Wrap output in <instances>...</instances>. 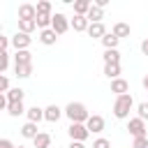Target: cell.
I'll list each match as a JSON object with an SVG mask.
<instances>
[{
	"instance_id": "obj_1",
	"label": "cell",
	"mask_w": 148,
	"mask_h": 148,
	"mask_svg": "<svg viewBox=\"0 0 148 148\" xmlns=\"http://www.w3.org/2000/svg\"><path fill=\"white\" fill-rule=\"evenodd\" d=\"M72 123H81V125H86V120H88V109H86V104H81V102H69L67 106H65V111H62Z\"/></svg>"
},
{
	"instance_id": "obj_2",
	"label": "cell",
	"mask_w": 148,
	"mask_h": 148,
	"mask_svg": "<svg viewBox=\"0 0 148 148\" xmlns=\"http://www.w3.org/2000/svg\"><path fill=\"white\" fill-rule=\"evenodd\" d=\"M132 106H134V99H132V95H130V92H127V95H118V97H116V102H113V116H116V118H120V120H125V118L130 116Z\"/></svg>"
},
{
	"instance_id": "obj_3",
	"label": "cell",
	"mask_w": 148,
	"mask_h": 148,
	"mask_svg": "<svg viewBox=\"0 0 148 148\" xmlns=\"http://www.w3.org/2000/svg\"><path fill=\"white\" fill-rule=\"evenodd\" d=\"M51 30H53L56 35H65V32L69 30V18H67L65 14H60V12L51 14Z\"/></svg>"
},
{
	"instance_id": "obj_4",
	"label": "cell",
	"mask_w": 148,
	"mask_h": 148,
	"mask_svg": "<svg viewBox=\"0 0 148 148\" xmlns=\"http://www.w3.org/2000/svg\"><path fill=\"white\" fill-rule=\"evenodd\" d=\"M67 132H69L72 141H79V143H83V141L90 136V132H88L86 125H81V123H72V125L67 127Z\"/></svg>"
},
{
	"instance_id": "obj_5",
	"label": "cell",
	"mask_w": 148,
	"mask_h": 148,
	"mask_svg": "<svg viewBox=\"0 0 148 148\" xmlns=\"http://www.w3.org/2000/svg\"><path fill=\"white\" fill-rule=\"evenodd\" d=\"M9 44H12L16 51H28V46L32 44V37H30V35H23V32H16V35L9 39Z\"/></svg>"
},
{
	"instance_id": "obj_6",
	"label": "cell",
	"mask_w": 148,
	"mask_h": 148,
	"mask_svg": "<svg viewBox=\"0 0 148 148\" xmlns=\"http://www.w3.org/2000/svg\"><path fill=\"white\" fill-rule=\"evenodd\" d=\"M86 130H88V132H92V134H99V132L104 130V118H102V116H97V113L88 116V120H86Z\"/></svg>"
},
{
	"instance_id": "obj_7",
	"label": "cell",
	"mask_w": 148,
	"mask_h": 148,
	"mask_svg": "<svg viewBox=\"0 0 148 148\" xmlns=\"http://www.w3.org/2000/svg\"><path fill=\"white\" fill-rule=\"evenodd\" d=\"M127 130H130V134H132L134 139H136V136H146V123H143L141 118H130Z\"/></svg>"
},
{
	"instance_id": "obj_8",
	"label": "cell",
	"mask_w": 148,
	"mask_h": 148,
	"mask_svg": "<svg viewBox=\"0 0 148 148\" xmlns=\"http://www.w3.org/2000/svg\"><path fill=\"white\" fill-rule=\"evenodd\" d=\"M35 16H37V12H35V5H30V2H23V5L18 7V21H35Z\"/></svg>"
},
{
	"instance_id": "obj_9",
	"label": "cell",
	"mask_w": 148,
	"mask_h": 148,
	"mask_svg": "<svg viewBox=\"0 0 148 148\" xmlns=\"http://www.w3.org/2000/svg\"><path fill=\"white\" fill-rule=\"evenodd\" d=\"M60 116H62V109H60L58 104H49V106L44 109V120H49V123H58Z\"/></svg>"
},
{
	"instance_id": "obj_10",
	"label": "cell",
	"mask_w": 148,
	"mask_h": 148,
	"mask_svg": "<svg viewBox=\"0 0 148 148\" xmlns=\"http://www.w3.org/2000/svg\"><path fill=\"white\" fill-rule=\"evenodd\" d=\"M111 92H116V95H127V92H130V83L118 76V79L111 81Z\"/></svg>"
},
{
	"instance_id": "obj_11",
	"label": "cell",
	"mask_w": 148,
	"mask_h": 148,
	"mask_svg": "<svg viewBox=\"0 0 148 148\" xmlns=\"http://www.w3.org/2000/svg\"><path fill=\"white\" fill-rule=\"evenodd\" d=\"M25 116H28V123H39V120H44V109H39L37 104L35 106H30V109H25Z\"/></svg>"
},
{
	"instance_id": "obj_12",
	"label": "cell",
	"mask_w": 148,
	"mask_h": 148,
	"mask_svg": "<svg viewBox=\"0 0 148 148\" xmlns=\"http://www.w3.org/2000/svg\"><path fill=\"white\" fill-rule=\"evenodd\" d=\"M86 18H88V23H102V18H104V9H99V7L90 5V9H88Z\"/></svg>"
},
{
	"instance_id": "obj_13",
	"label": "cell",
	"mask_w": 148,
	"mask_h": 148,
	"mask_svg": "<svg viewBox=\"0 0 148 148\" xmlns=\"http://www.w3.org/2000/svg\"><path fill=\"white\" fill-rule=\"evenodd\" d=\"M69 25H72L76 32H83V30H88V25H90V23H88V18H86V16H76V14H74V18H69Z\"/></svg>"
},
{
	"instance_id": "obj_14",
	"label": "cell",
	"mask_w": 148,
	"mask_h": 148,
	"mask_svg": "<svg viewBox=\"0 0 148 148\" xmlns=\"http://www.w3.org/2000/svg\"><path fill=\"white\" fill-rule=\"evenodd\" d=\"M111 35H113V37H118V39H123V37H130V25H127V23H123V21H118V23H113V30H111Z\"/></svg>"
},
{
	"instance_id": "obj_15",
	"label": "cell",
	"mask_w": 148,
	"mask_h": 148,
	"mask_svg": "<svg viewBox=\"0 0 148 148\" xmlns=\"http://www.w3.org/2000/svg\"><path fill=\"white\" fill-rule=\"evenodd\" d=\"M86 32H88L90 37H97V39H102V37L106 35V28H104V23H90Z\"/></svg>"
},
{
	"instance_id": "obj_16",
	"label": "cell",
	"mask_w": 148,
	"mask_h": 148,
	"mask_svg": "<svg viewBox=\"0 0 148 148\" xmlns=\"http://www.w3.org/2000/svg\"><path fill=\"white\" fill-rule=\"evenodd\" d=\"M104 65H120V53H118V49H109V51H104Z\"/></svg>"
},
{
	"instance_id": "obj_17",
	"label": "cell",
	"mask_w": 148,
	"mask_h": 148,
	"mask_svg": "<svg viewBox=\"0 0 148 148\" xmlns=\"http://www.w3.org/2000/svg\"><path fill=\"white\" fill-rule=\"evenodd\" d=\"M23 95H25V90H21V88H9L7 90V104H14V102H23Z\"/></svg>"
},
{
	"instance_id": "obj_18",
	"label": "cell",
	"mask_w": 148,
	"mask_h": 148,
	"mask_svg": "<svg viewBox=\"0 0 148 148\" xmlns=\"http://www.w3.org/2000/svg\"><path fill=\"white\" fill-rule=\"evenodd\" d=\"M90 0H74V14L76 16H86L88 14V9H90Z\"/></svg>"
},
{
	"instance_id": "obj_19",
	"label": "cell",
	"mask_w": 148,
	"mask_h": 148,
	"mask_svg": "<svg viewBox=\"0 0 148 148\" xmlns=\"http://www.w3.org/2000/svg\"><path fill=\"white\" fill-rule=\"evenodd\" d=\"M56 39H58V35H56L51 28H46V30H42V32H39V42H42V44H46V46L56 44Z\"/></svg>"
},
{
	"instance_id": "obj_20",
	"label": "cell",
	"mask_w": 148,
	"mask_h": 148,
	"mask_svg": "<svg viewBox=\"0 0 148 148\" xmlns=\"http://www.w3.org/2000/svg\"><path fill=\"white\" fill-rule=\"evenodd\" d=\"M30 62H32L30 51H16L14 53V65H30Z\"/></svg>"
},
{
	"instance_id": "obj_21",
	"label": "cell",
	"mask_w": 148,
	"mask_h": 148,
	"mask_svg": "<svg viewBox=\"0 0 148 148\" xmlns=\"http://www.w3.org/2000/svg\"><path fill=\"white\" fill-rule=\"evenodd\" d=\"M32 146H35V148H49V146H51V136H49L46 132H39V134L32 139Z\"/></svg>"
},
{
	"instance_id": "obj_22",
	"label": "cell",
	"mask_w": 148,
	"mask_h": 148,
	"mask_svg": "<svg viewBox=\"0 0 148 148\" xmlns=\"http://www.w3.org/2000/svg\"><path fill=\"white\" fill-rule=\"evenodd\" d=\"M7 113H9L12 118H18L21 113H25V106H23V102H14V104H7Z\"/></svg>"
},
{
	"instance_id": "obj_23",
	"label": "cell",
	"mask_w": 148,
	"mask_h": 148,
	"mask_svg": "<svg viewBox=\"0 0 148 148\" xmlns=\"http://www.w3.org/2000/svg\"><path fill=\"white\" fill-rule=\"evenodd\" d=\"M39 132H37V125L35 123H25L23 127H21V136H25V139H35Z\"/></svg>"
},
{
	"instance_id": "obj_24",
	"label": "cell",
	"mask_w": 148,
	"mask_h": 148,
	"mask_svg": "<svg viewBox=\"0 0 148 148\" xmlns=\"http://www.w3.org/2000/svg\"><path fill=\"white\" fill-rule=\"evenodd\" d=\"M14 72H16L18 79H28L32 74V62L30 65H14Z\"/></svg>"
},
{
	"instance_id": "obj_25",
	"label": "cell",
	"mask_w": 148,
	"mask_h": 148,
	"mask_svg": "<svg viewBox=\"0 0 148 148\" xmlns=\"http://www.w3.org/2000/svg\"><path fill=\"white\" fill-rule=\"evenodd\" d=\"M35 25L42 28V30L51 28V16H49V14H37V16H35Z\"/></svg>"
},
{
	"instance_id": "obj_26",
	"label": "cell",
	"mask_w": 148,
	"mask_h": 148,
	"mask_svg": "<svg viewBox=\"0 0 148 148\" xmlns=\"http://www.w3.org/2000/svg\"><path fill=\"white\" fill-rule=\"evenodd\" d=\"M118 42H120V39H118V37H113L111 32H106V35L102 37V44H104V51H109V49H116V46H118Z\"/></svg>"
},
{
	"instance_id": "obj_27",
	"label": "cell",
	"mask_w": 148,
	"mask_h": 148,
	"mask_svg": "<svg viewBox=\"0 0 148 148\" xmlns=\"http://www.w3.org/2000/svg\"><path fill=\"white\" fill-rule=\"evenodd\" d=\"M104 74L113 81V79H118L120 76V65H104Z\"/></svg>"
},
{
	"instance_id": "obj_28",
	"label": "cell",
	"mask_w": 148,
	"mask_h": 148,
	"mask_svg": "<svg viewBox=\"0 0 148 148\" xmlns=\"http://www.w3.org/2000/svg\"><path fill=\"white\" fill-rule=\"evenodd\" d=\"M35 12H37V14H49V16H51V2H49V0H39V2L35 5Z\"/></svg>"
},
{
	"instance_id": "obj_29",
	"label": "cell",
	"mask_w": 148,
	"mask_h": 148,
	"mask_svg": "<svg viewBox=\"0 0 148 148\" xmlns=\"http://www.w3.org/2000/svg\"><path fill=\"white\" fill-rule=\"evenodd\" d=\"M35 28H37L35 21H18V32H23V35H30Z\"/></svg>"
},
{
	"instance_id": "obj_30",
	"label": "cell",
	"mask_w": 148,
	"mask_h": 148,
	"mask_svg": "<svg viewBox=\"0 0 148 148\" xmlns=\"http://www.w3.org/2000/svg\"><path fill=\"white\" fill-rule=\"evenodd\" d=\"M136 111H139V118L146 123V120H148V102H141V104L136 106Z\"/></svg>"
},
{
	"instance_id": "obj_31",
	"label": "cell",
	"mask_w": 148,
	"mask_h": 148,
	"mask_svg": "<svg viewBox=\"0 0 148 148\" xmlns=\"http://www.w3.org/2000/svg\"><path fill=\"white\" fill-rule=\"evenodd\" d=\"M9 67V53L7 51H0V74Z\"/></svg>"
},
{
	"instance_id": "obj_32",
	"label": "cell",
	"mask_w": 148,
	"mask_h": 148,
	"mask_svg": "<svg viewBox=\"0 0 148 148\" xmlns=\"http://www.w3.org/2000/svg\"><path fill=\"white\" fill-rule=\"evenodd\" d=\"M132 148H148V136H136L132 141Z\"/></svg>"
},
{
	"instance_id": "obj_33",
	"label": "cell",
	"mask_w": 148,
	"mask_h": 148,
	"mask_svg": "<svg viewBox=\"0 0 148 148\" xmlns=\"http://www.w3.org/2000/svg\"><path fill=\"white\" fill-rule=\"evenodd\" d=\"M92 148H111V141H109V139H104V136H99V139H95V141H92Z\"/></svg>"
},
{
	"instance_id": "obj_34",
	"label": "cell",
	"mask_w": 148,
	"mask_h": 148,
	"mask_svg": "<svg viewBox=\"0 0 148 148\" xmlns=\"http://www.w3.org/2000/svg\"><path fill=\"white\" fill-rule=\"evenodd\" d=\"M7 90H9V79H7V76H2V74H0V95H5V92H7Z\"/></svg>"
},
{
	"instance_id": "obj_35",
	"label": "cell",
	"mask_w": 148,
	"mask_h": 148,
	"mask_svg": "<svg viewBox=\"0 0 148 148\" xmlns=\"http://www.w3.org/2000/svg\"><path fill=\"white\" fill-rule=\"evenodd\" d=\"M7 46H9V37L0 35V51H7Z\"/></svg>"
},
{
	"instance_id": "obj_36",
	"label": "cell",
	"mask_w": 148,
	"mask_h": 148,
	"mask_svg": "<svg viewBox=\"0 0 148 148\" xmlns=\"http://www.w3.org/2000/svg\"><path fill=\"white\" fill-rule=\"evenodd\" d=\"M0 148H16V146H14L9 139H0Z\"/></svg>"
},
{
	"instance_id": "obj_37",
	"label": "cell",
	"mask_w": 148,
	"mask_h": 148,
	"mask_svg": "<svg viewBox=\"0 0 148 148\" xmlns=\"http://www.w3.org/2000/svg\"><path fill=\"white\" fill-rule=\"evenodd\" d=\"M141 51H143V56H148V39L141 42Z\"/></svg>"
},
{
	"instance_id": "obj_38",
	"label": "cell",
	"mask_w": 148,
	"mask_h": 148,
	"mask_svg": "<svg viewBox=\"0 0 148 148\" xmlns=\"http://www.w3.org/2000/svg\"><path fill=\"white\" fill-rule=\"evenodd\" d=\"M2 109H7V97H5V95H0V111H2Z\"/></svg>"
},
{
	"instance_id": "obj_39",
	"label": "cell",
	"mask_w": 148,
	"mask_h": 148,
	"mask_svg": "<svg viewBox=\"0 0 148 148\" xmlns=\"http://www.w3.org/2000/svg\"><path fill=\"white\" fill-rule=\"evenodd\" d=\"M69 148H86V146H83V143H79V141H72V143H69Z\"/></svg>"
},
{
	"instance_id": "obj_40",
	"label": "cell",
	"mask_w": 148,
	"mask_h": 148,
	"mask_svg": "<svg viewBox=\"0 0 148 148\" xmlns=\"http://www.w3.org/2000/svg\"><path fill=\"white\" fill-rule=\"evenodd\" d=\"M141 83H143V88H146V90H148V74H146V76H143V81H141Z\"/></svg>"
},
{
	"instance_id": "obj_41",
	"label": "cell",
	"mask_w": 148,
	"mask_h": 148,
	"mask_svg": "<svg viewBox=\"0 0 148 148\" xmlns=\"http://www.w3.org/2000/svg\"><path fill=\"white\" fill-rule=\"evenodd\" d=\"M0 35H2V23H0Z\"/></svg>"
},
{
	"instance_id": "obj_42",
	"label": "cell",
	"mask_w": 148,
	"mask_h": 148,
	"mask_svg": "<svg viewBox=\"0 0 148 148\" xmlns=\"http://www.w3.org/2000/svg\"><path fill=\"white\" fill-rule=\"evenodd\" d=\"M18 148H23V146H18Z\"/></svg>"
}]
</instances>
